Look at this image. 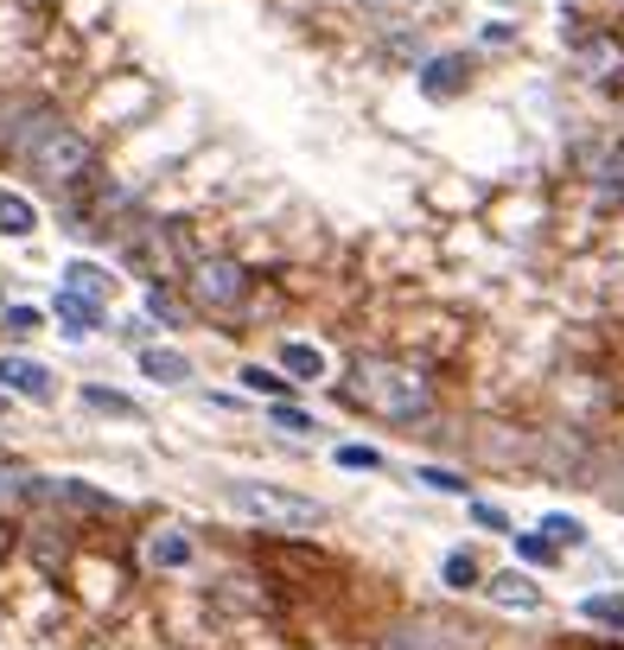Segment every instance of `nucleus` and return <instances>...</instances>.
Listing matches in <instances>:
<instances>
[{"mask_svg":"<svg viewBox=\"0 0 624 650\" xmlns=\"http://www.w3.org/2000/svg\"><path fill=\"white\" fill-rule=\"evenodd\" d=\"M517 555H522V561H548V555H554V543H548V536H522Z\"/></svg>","mask_w":624,"mask_h":650,"instance_id":"a878e982","label":"nucleus"},{"mask_svg":"<svg viewBox=\"0 0 624 650\" xmlns=\"http://www.w3.org/2000/svg\"><path fill=\"white\" fill-rule=\"evenodd\" d=\"M0 390L27 395V402H52V395H58V376L45 364H32V358H0Z\"/></svg>","mask_w":624,"mask_h":650,"instance_id":"39448f33","label":"nucleus"},{"mask_svg":"<svg viewBox=\"0 0 624 650\" xmlns=\"http://www.w3.org/2000/svg\"><path fill=\"white\" fill-rule=\"evenodd\" d=\"M7 332H39V312L32 307H7Z\"/></svg>","mask_w":624,"mask_h":650,"instance_id":"bb28decb","label":"nucleus"},{"mask_svg":"<svg viewBox=\"0 0 624 650\" xmlns=\"http://www.w3.org/2000/svg\"><path fill=\"white\" fill-rule=\"evenodd\" d=\"M32 230H39L32 205L20 198V192H0V236H32Z\"/></svg>","mask_w":624,"mask_h":650,"instance_id":"4468645a","label":"nucleus"},{"mask_svg":"<svg viewBox=\"0 0 624 650\" xmlns=\"http://www.w3.org/2000/svg\"><path fill=\"white\" fill-rule=\"evenodd\" d=\"M491 599L497 606H510V612H535V606H542V587H535V580H529V574H491Z\"/></svg>","mask_w":624,"mask_h":650,"instance_id":"6e6552de","label":"nucleus"},{"mask_svg":"<svg viewBox=\"0 0 624 650\" xmlns=\"http://www.w3.org/2000/svg\"><path fill=\"white\" fill-rule=\"evenodd\" d=\"M147 561H154V568H185V561H191V543L166 529V536H154V543H147Z\"/></svg>","mask_w":624,"mask_h":650,"instance_id":"f3484780","label":"nucleus"},{"mask_svg":"<svg viewBox=\"0 0 624 650\" xmlns=\"http://www.w3.org/2000/svg\"><path fill=\"white\" fill-rule=\"evenodd\" d=\"M466 58H434V64H427V71H420V90H427V96H434V103H446V96H459V90H466Z\"/></svg>","mask_w":624,"mask_h":650,"instance_id":"1a4fd4ad","label":"nucleus"},{"mask_svg":"<svg viewBox=\"0 0 624 650\" xmlns=\"http://www.w3.org/2000/svg\"><path fill=\"white\" fill-rule=\"evenodd\" d=\"M542 529H548V543H554V548H580V543H586V529H580L573 517H548Z\"/></svg>","mask_w":624,"mask_h":650,"instance_id":"412c9836","label":"nucleus"},{"mask_svg":"<svg viewBox=\"0 0 624 650\" xmlns=\"http://www.w3.org/2000/svg\"><path fill=\"white\" fill-rule=\"evenodd\" d=\"M446 587H459V594L478 587V561H471L466 548H459V555H446Z\"/></svg>","mask_w":624,"mask_h":650,"instance_id":"aec40b11","label":"nucleus"},{"mask_svg":"<svg viewBox=\"0 0 624 650\" xmlns=\"http://www.w3.org/2000/svg\"><path fill=\"white\" fill-rule=\"evenodd\" d=\"M599 198H605V205H624V141L605 147V159H599Z\"/></svg>","mask_w":624,"mask_h":650,"instance_id":"2eb2a0df","label":"nucleus"},{"mask_svg":"<svg viewBox=\"0 0 624 650\" xmlns=\"http://www.w3.org/2000/svg\"><path fill=\"white\" fill-rule=\"evenodd\" d=\"M45 492V478L27 466H0V510H27L32 497Z\"/></svg>","mask_w":624,"mask_h":650,"instance_id":"9d476101","label":"nucleus"},{"mask_svg":"<svg viewBox=\"0 0 624 650\" xmlns=\"http://www.w3.org/2000/svg\"><path fill=\"white\" fill-rule=\"evenodd\" d=\"M383 650H459V638H453V625H395L389 638H383Z\"/></svg>","mask_w":624,"mask_h":650,"instance_id":"423d86ee","label":"nucleus"},{"mask_svg":"<svg viewBox=\"0 0 624 650\" xmlns=\"http://www.w3.org/2000/svg\"><path fill=\"white\" fill-rule=\"evenodd\" d=\"M344 395H351L364 415H383V421H420L434 409L427 376L408 370V364H389V358H357L351 376H344Z\"/></svg>","mask_w":624,"mask_h":650,"instance_id":"f257e3e1","label":"nucleus"},{"mask_svg":"<svg viewBox=\"0 0 624 650\" xmlns=\"http://www.w3.org/2000/svg\"><path fill=\"white\" fill-rule=\"evenodd\" d=\"M64 293H83V300H103V293H108V275L96 268V261H71V268H64Z\"/></svg>","mask_w":624,"mask_h":650,"instance_id":"ddd939ff","label":"nucleus"},{"mask_svg":"<svg viewBox=\"0 0 624 650\" xmlns=\"http://www.w3.org/2000/svg\"><path fill=\"white\" fill-rule=\"evenodd\" d=\"M339 466H364V472H376L383 460H376L370 446H339Z\"/></svg>","mask_w":624,"mask_h":650,"instance_id":"b1692460","label":"nucleus"},{"mask_svg":"<svg viewBox=\"0 0 624 650\" xmlns=\"http://www.w3.org/2000/svg\"><path fill=\"white\" fill-rule=\"evenodd\" d=\"M141 370H147L154 383H185V376H191V358H185V351H159V344H147V351H141Z\"/></svg>","mask_w":624,"mask_h":650,"instance_id":"9b49d317","label":"nucleus"},{"mask_svg":"<svg viewBox=\"0 0 624 650\" xmlns=\"http://www.w3.org/2000/svg\"><path fill=\"white\" fill-rule=\"evenodd\" d=\"M83 402H90V409H96V415H141V409H134L128 395H115V390H103V383H90V390H83Z\"/></svg>","mask_w":624,"mask_h":650,"instance_id":"6ab92c4d","label":"nucleus"},{"mask_svg":"<svg viewBox=\"0 0 624 650\" xmlns=\"http://www.w3.org/2000/svg\"><path fill=\"white\" fill-rule=\"evenodd\" d=\"M268 421H274V427H287V434H312V421L300 415V409H287V402H274V409H268Z\"/></svg>","mask_w":624,"mask_h":650,"instance_id":"5701e85b","label":"nucleus"},{"mask_svg":"<svg viewBox=\"0 0 624 650\" xmlns=\"http://www.w3.org/2000/svg\"><path fill=\"white\" fill-rule=\"evenodd\" d=\"M39 497H52V504H71V510H90V517H108V510H115V497L90 492V485H77V478H45V492H39Z\"/></svg>","mask_w":624,"mask_h":650,"instance_id":"0eeeda50","label":"nucleus"},{"mask_svg":"<svg viewBox=\"0 0 624 650\" xmlns=\"http://www.w3.org/2000/svg\"><path fill=\"white\" fill-rule=\"evenodd\" d=\"M281 364L293 370V383H312V376H325V351L319 344H281Z\"/></svg>","mask_w":624,"mask_h":650,"instance_id":"f8f14e48","label":"nucleus"},{"mask_svg":"<svg viewBox=\"0 0 624 650\" xmlns=\"http://www.w3.org/2000/svg\"><path fill=\"white\" fill-rule=\"evenodd\" d=\"M471 517L485 523V529H510V517H503V510H497V504H485V497H478V504H471Z\"/></svg>","mask_w":624,"mask_h":650,"instance_id":"cd10ccee","label":"nucleus"},{"mask_svg":"<svg viewBox=\"0 0 624 650\" xmlns=\"http://www.w3.org/2000/svg\"><path fill=\"white\" fill-rule=\"evenodd\" d=\"M612 504L624 510V466H618V478H612Z\"/></svg>","mask_w":624,"mask_h":650,"instance_id":"c756f323","label":"nucleus"},{"mask_svg":"<svg viewBox=\"0 0 624 650\" xmlns=\"http://www.w3.org/2000/svg\"><path fill=\"white\" fill-rule=\"evenodd\" d=\"M580 619H593V625H612V631H624V599H612V594L580 599Z\"/></svg>","mask_w":624,"mask_h":650,"instance_id":"a211bd4d","label":"nucleus"},{"mask_svg":"<svg viewBox=\"0 0 624 650\" xmlns=\"http://www.w3.org/2000/svg\"><path fill=\"white\" fill-rule=\"evenodd\" d=\"M191 293L217 312H236L249 300V275L236 268V261H198V275H191Z\"/></svg>","mask_w":624,"mask_h":650,"instance_id":"20e7f679","label":"nucleus"},{"mask_svg":"<svg viewBox=\"0 0 624 650\" xmlns=\"http://www.w3.org/2000/svg\"><path fill=\"white\" fill-rule=\"evenodd\" d=\"M223 497H230V504H236V510H242L249 523L274 529V536H312V529L325 523V510H319L312 497L281 492V485H249V478H236Z\"/></svg>","mask_w":624,"mask_h":650,"instance_id":"f03ea898","label":"nucleus"},{"mask_svg":"<svg viewBox=\"0 0 624 650\" xmlns=\"http://www.w3.org/2000/svg\"><path fill=\"white\" fill-rule=\"evenodd\" d=\"M242 390H256V395H281V390H287V376H268L261 364H249V370H242Z\"/></svg>","mask_w":624,"mask_h":650,"instance_id":"4be33fe9","label":"nucleus"},{"mask_svg":"<svg viewBox=\"0 0 624 650\" xmlns=\"http://www.w3.org/2000/svg\"><path fill=\"white\" fill-rule=\"evenodd\" d=\"M147 312H154L159 326H173V300H166V293H159V287H154V293H147Z\"/></svg>","mask_w":624,"mask_h":650,"instance_id":"c85d7f7f","label":"nucleus"},{"mask_svg":"<svg viewBox=\"0 0 624 650\" xmlns=\"http://www.w3.org/2000/svg\"><path fill=\"white\" fill-rule=\"evenodd\" d=\"M58 319H64V332H90L96 326V300H83V293H58Z\"/></svg>","mask_w":624,"mask_h":650,"instance_id":"dca6fc26","label":"nucleus"},{"mask_svg":"<svg viewBox=\"0 0 624 650\" xmlns=\"http://www.w3.org/2000/svg\"><path fill=\"white\" fill-rule=\"evenodd\" d=\"M420 478H427L434 492H466V478H459V472H440V466H427Z\"/></svg>","mask_w":624,"mask_h":650,"instance_id":"393cba45","label":"nucleus"},{"mask_svg":"<svg viewBox=\"0 0 624 650\" xmlns=\"http://www.w3.org/2000/svg\"><path fill=\"white\" fill-rule=\"evenodd\" d=\"M13 147L32 159V173H45L52 185H71V179L90 173V141L71 134V128H58V122H39V134H20Z\"/></svg>","mask_w":624,"mask_h":650,"instance_id":"7ed1b4c3","label":"nucleus"}]
</instances>
